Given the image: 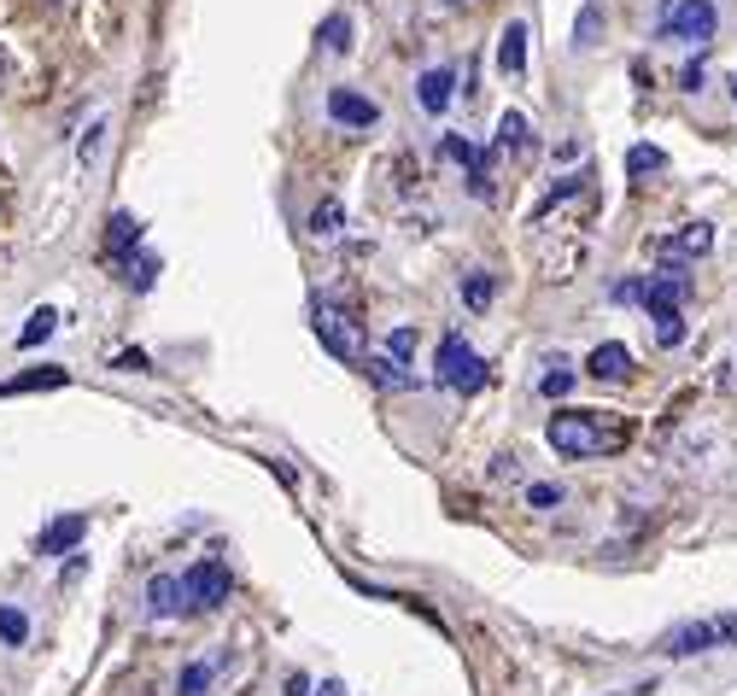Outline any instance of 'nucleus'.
<instances>
[{"mask_svg":"<svg viewBox=\"0 0 737 696\" xmlns=\"http://www.w3.org/2000/svg\"><path fill=\"white\" fill-rule=\"evenodd\" d=\"M539 386H544V398H568V386H573V368H568V363L557 357V363L544 368V381H539Z\"/></svg>","mask_w":737,"mask_h":696,"instance_id":"obj_28","label":"nucleus"},{"mask_svg":"<svg viewBox=\"0 0 737 696\" xmlns=\"http://www.w3.org/2000/svg\"><path fill=\"white\" fill-rule=\"evenodd\" d=\"M544 439L557 457H573V463H591V457H621L632 427L626 416H614V409H557L544 427Z\"/></svg>","mask_w":737,"mask_h":696,"instance_id":"obj_1","label":"nucleus"},{"mask_svg":"<svg viewBox=\"0 0 737 696\" xmlns=\"http://www.w3.org/2000/svg\"><path fill=\"white\" fill-rule=\"evenodd\" d=\"M614 299H621V304H639V299H644V281H621V287H614Z\"/></svg>","mask_w":737,"mask_h":696,"instance_id":"obj_32","label":"nucleus"},{"mask_svg":"<svg viewBox=\"0 0 737 696\" xmlns=\"http://www.w3.org/2000/svg\"><path fill=\"white\" fill-rule=\"evenodd\" d=\"M714 30H720L714 0H667L662 24H655V35H662V41H685V48H703V41H714Z\"/></svg>","mask_w":737,"mask_h":696,"instance_id":"obj_2","label":"nucleus"},{"mask_svg":"<svg viewBox=\"0 0 737 696\" xmlns=\"http://www.w3.org/2000/svg\"><path fill=\"white\" fill-rule=\"evenodd\" d=\"M609 24V18H603V0H585V7H580V18H573V48H598V30Z\"/></svg>","mask_w":737,"mask_h":696,"instance_id":"obj_19","label":"nucleus"},{"mask_svg":"<svg viewBox=\"0 0 737 696\" xmlns=\"http://www.w3.org/2000/svg\"><path fill=\"white\" fill-rule=\"evenodd\" d=\"M147 609H153V614H176V609H188V580H181V573H153V585H147Z\"/></svg>","mask_w":737,"mask_h":696,"instance_id":"obj_12","label":"nucleus"},{"mask_svg":"<svg viewBox=\"0 0 737 696\" xmlns=\"http://www.w3.org/2000/svg\"><path fill=\"white\" fill-rule=\"evenodd\" d=\"M679 89H691V94L703 89V65H685V71H679Z\"/></svg>","mask_w":737,"mask_h":696,"instance_id":"obj_33","label":"nucleus"},{"mask_svg":"<svg viewBox=\"0 0 737 696\" xmlns=\"http://www.w3.org/2000/svg\"><path fill=\"white\" fill-rule=\"evenodd\" d=\"M48 386H65V368H53V363L24 368V375L0 381V398H18V393H48Z\"/></svg>","mask_w":737,"mask_h":696,"instance_id":"obj_14","label":"nucleus"},{"mask_svg":"<svg viewBox=\"0 0 737 696\" xmlns=\"http://www.w3.org/2000/svg\"><path fill=\"white\" fill-rule=\"evenodd\" d=\"M679 299H685V276H655L644 281V311H679Z\"/></svg>","mask_w":737,"mask_h":696,"instance_id":"obj_15","label":"nucleus"},{"mask_svg":"<svg viewBox=\"0 0 737 696\" xmlns=\"http://www.w3.org/2000/svg\"><path fill=\"white\" fill-rule=\"evenodd\" d=\"M498 71L504 76H521L527 71V24H521V18L498 30Z\"/></svg>","mask_w":737,"mask_h":696,"instance_id":"obj_13","label":"nucleus"},{"mask_svg":"<svg viewBox=\"0 0 737 696\" xmlns=\"http://www.w3.org/2000/svg\"><path fill=\"white\" fill-rule=\"evenodd\" d=\"M205 690H211V662H188L176 679V696H205Z\"/></svg>","mask_w":737,"mask_h":696,"instance_id":"obj_25","label":"nucleus"},{"mask_svg":"<svg viewBox=\"0 0 737 696\" xmlns=\"http://www.w3.org/2000/svg\"><path fill=\"white\" fill-rule=\"evenodd\" d=\"M434 375H439V386H450V393H475V386L486 381V363H480V352L468 340H439V352H434Z\"/></svg>","mask_w":737,"mask_h":696,"instance_id":"obj_4","label":"nucleus"},{"mask_svg":"<svg viewBox=\"0 0 737 696\" xmlns=\"http://www.w3.org/2000/svg\"><path fill=\"white\" fill-rule=\"evenodd\" d=\"M322 48H328V53H345V48H352V18H345V12H328V18H322Z\"/></svg>","mask_w":737,"mask_h":696,"instance_id":"obj_22","label":"nucleus"},{"mask_svg":"<svg viewBox=\"0 0 737 696\" xmlns=\"http://www.w3.org/2000/svg\"><path fill=\"white\" fill-rule=\"evenodd\" d=\"M667 263H679V258H703V252H714V229L708 222H679V235H667L662 246H655Z\"/></svg>","mask_w":737,"mask_h":696,"instance_id":"obj_8","label":"nucleus"},{"mask_svg":"<svg viewBox=\"0 0 737 696\" xmlns=\"http://www.w3.org/2000/svg\"><path fill=\"white\" fill-rule=\"evenodd\" d=\"M662 164H667L662 147H632V153H626V176H632V181H639V176H655Z\"/></svg>","mask_w":737,"mask_h":696,"instance_id":"obj_24","label":"nucleus"},{"mask_svg":"<svg viewBox=\"0 0 737 696\" xmlns=\"http://www.w3.org/2000/svg\"><path fill=\"white\" fill-rule=\"evenodd\" d=\"M135 246H141V222H135L129 211H117V217L106 222V252L123 258V252H135Z\"/></svg>","mask_w":737,"mask_h":696,"instance_id":"obj_18","label":"nucleus"},{"mask_svg":"<svg viewBox=\"0 0 737 696\" xmlns=\"http://www.w3.org/2000/svg\"><path fill=\"white\" fill-rule=\"evenodd\" d=\"M311 690V679H304V673H293V679H287V696H304Z\"/></svg>","mask_w":737,"mask_h":696,"instance_id":"obj_35","label":"nucleus"},{"mask_svg":"<svg viewBox=\"0 0 737 696\" xmlns=\"http://www.w3.org/2000/svg\"><path fill=\"white\" fill-rule=\"evenodd\" d=\"M386 357H393V363L416 357V328H393V334H386Z\"/></svg>","mask_w":737,"mask_h":696,"instance_id":"obj_29","label":"nucleus"},{"mask_svg":"<svg viewBox=\"0 0 737 696\" xmlns=\"http://www.w3.org/2000/svg\"><path fill=\"white\" fill-rule=\"evenodd\" d=\"M82 539H89V516H59V521L35 539V550H41V557H71Z\"/></svg>","mask_w":737,"mask_h":696,"instance_id":"obj_9","label":"nucleus"},{"mask_svg":"<svg viewBox=\"0 0 737 696\" xmlns=\"http://www.w3.org/2000/svg\"><path fill=\"white\" fill-rule=\"evenodd\" d=\"M100 135H106V123H94V129H89V141H82V158L100 153Z\"/></svg>","mask_w":737,"mask_h":696,"instance_id":"obj_34","label":"nucleus"},{"mask_svg":"<svg viewBox=\"0 0 737 696\" xmlns=\"http://www.w3.org/2000/svg\"><path fill=\"white\" fill-rule=\"evenodd\" d=\"M491 299H498V276H486V270L463 276V304H468V311H486Z\"/></svg>","mask_w":737,"mask_h":696,"instance_id":"obj_21","label":"nucleus"},{"mask_svg":"<svg viewBox=\"0 0 737 696\" xmlns=\"http://www.w3.org/2000/svg\"><path fill=\"white\" fill-rule=\"evenodd\" d=\"M24 638H30V614H24V609H7V603H0V644H12V650H18Z\"/></svg>","mask_w":737,"mask_h":696,"instance_id":"obj_23","label":"nucleus"},{"mask_svg":"<svg viewBox=\"0 0 737 696\" xmlns=\"http://www.w3.org/2000/svg\"><path fill=\"white\" fill-rule=\"evenodd\" d=\"M527 147H532L527 117H521V112H504V117H498V141H491V153H527Z\"/></svg>","mask_w":737,"mask_h":696,"instance_id":"obj_17","label":"nucleus"},{"mask_svg":"<svg viewBox=\"0 0 737 696\" xmlns=\"http://www.w3.org/2000/svg\"><path fill=\"white\" fill-rule=\"evenodd\" d=\"M445 158H450V164H468V170H475L486 153L475 147V141H463V135H445Z\"/></svg>","mask_w":737,"mask_h":696,"instance_id":"obj_30","label":"nucleus"},{"mask_svg":"<svg viewBox=\"0 0 737 696\" xmlns=\"http://www.w3.org/2000/svg\"><path fill=\"white\" fill-rule=\"evenodd\" d=\"M328 117H334L340 129H375L381 106L369 94H357V89H334V94H328Z\"/></svg>","mask_w":737,"mask_h":696,"instance_id":"obj_7","label":"nucleus"},{"mask_svg":"<svg viewBox=\"0 0 737 696\" xmlns=\"http://www.w3.org/2000/svg\"><path fill=\"white\" fill-rule=\"evenodd\" d=\"M450 7H463V0H450Z\"/></svg>","mask_w":737,"mask_h":696,"instance_id":"obj_38","label":"nucleus"},{"mask_svg":"<svg viewBox=\"0 0 737 696\" xmlns=\"http://www.w3.org/2000/svg\"><path fill=\"white\" fill-rule=\"evenodd\" d=\"M188 609H199V614H211V609H222L229 603V568H222L217 557H205V562H194L188 573Z\"/></svg>","mask_w":737,"mask_h":696,"instance_id":"obj_6","label":"nucleus"},{"mask_svg":"<svg viewBox=\"0 0 737 696\" xmlns=\"http://www.w3.org/2000/svg\"><path fill=\"white\" fill-rule=\"evenodd\" d=\"M737 644V614H714V621H685L662 638V655H703V650H720Z\"/></svg>","mask_w":737,"mask_h":696,"instance_id":"obj_3","label":"nucleus"},{"mask_svg":"<svg viewBox=\"0 0 737 696\" xmlns=\"http://www.w3.org/2000/svg\"><path fill=\"white\" fill-rule=\"evenodd\" d=\"M311 328H316V340L334 352L340 363H363L369 357V345H363V328L340 311V304H316L311 311Z\"/></svg>","mask_w":737,"mask_h":696,"instance_id":"obj_5","label":"nucleus"},{"mask_svg":"<svg viewBox=\"0 0 737 696\" xmlns=\"http://www.w3.org/2000/svg\"><path fill=\"white\" fill-rule=\"evenodd\" d=\"M731 106H737V82H731Z\"/></svg>","mask_w":737,"mask_h":696,"instance_id":"obj_37","label":"nucleus"},{"mask_svg":"<svg viewBox=\"0 0 737 696\" xmlns=\"http://www.w3.org/2000/svg\"><path fill=\"white\" fill-rule=\"evenodd\" d=\"M322 696H345V685H340V679H328V685H322Z\"/></svg>","mask_w":737,"mask_h":696,"instance_id":"obj_36","label":"nucleus"},{"mask_svg":"<svg viewBox=\"0 0 737 696\" xmlns=\"http://www.w3.org/2000/svg\"><path fill=\"white\" fill-rule=\"evenodd\" d=\"M585 375H591V381H626V375H632V352H626L621 340H603L598 352L585 357Z\"/></svg>","mask_w":737,"mask_h":696,"instance_id":"obj_10","label":"nucleus"},{"mask_svg":"<svg viewBox=\"0 0 737 696\" xmlns=\"http://www.w3.org/2000/svg\"><path fill=\"white\" fill-rule=\"evenodd\" d=\"M53 328H59V311H48V304H41V311L24 322V334H18V345H41V340L53 334Z\"/></svg>","mask_w":737,"mask_h":696,"instance_id":"obj_26","label":"nucleus"},{"mask_svg":"<svg viewBox=\"0 0 737 696\" xmlns=\"http://www.w3.org/2000/svg\"><path fill=\"white\" fill-rule=\"evenodd\" d=\"M527 503H532V509H557V503H562V486H557V480L527 486Z\"/></svg>","mask_w":737,"mask_h":696,"instance_id":"obj_31","label":"nucleus"},{"mask_svg":"<svg viewBox=\"0 0 737 696\" xmlns=\"http://www.w3.org/2000/svg\"><path fill=\"white\" fill-rule=\"evenodd\" d=\"M650 322H655V340L662 345H685V316L679 311H655Z\"/></svg>","mask_w":737,"mask_h":696,"instance_id":"obj_27","label":"nucleus"},{"mask_svg":"<svg viewBox=\"0 0 737 696\" xmlns=\"http://www.w3.org/2000/svg\"><path fill=\"white\" fill-rule=\"evenodd\" d=\"M345 229V205L340 199H316V211H311V235L316 240H334Z\"/></svg>","mask_w":737,"mask_h":696,"instance_id":"obj_20","label":"nucleus"},{"mask_svg":"<svg viewBox=\"0 0 737 696\" xmlns=\"http://www.w3.org/2000/svg\"><path fill=\"white\" fill-rule=\"evenodd\" d=\"M357 368H363V375L375 381V386H386V393H409V386H416V375H409L404 363H393L386 352H369V357H363Z\"/></svg>","mask_w":737,"mask_h":696,"instance_id":"obj_11","label":"nucleus"},{"mask_svg":"<svg viewBox=\"0 0 737 696\" xmlns=\"http://www.w3.org/2000/svg\"><path fill=\"white\" fill-rule=\"evenodd\" d=\"M416 89H422V106H427V112H445V106H450V94H457V71L434 65V71L416 82Z\"/></svg>","mask_w":737,"mask_h":696,"instance_id":"obj_16","label":"nucleus"}]
</instances>
